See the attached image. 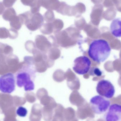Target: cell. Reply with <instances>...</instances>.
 Segmentation results:
<instances>
[{"instance_id":"7a4b0ae2","label":"cell","mask_w":121,"mask_h":121,"mask_svg":"<svg viewBox=\"0 0 121 121\" xmlns=\"http://www.w3.org/2000/svg\"><path fill=\"white\" fill-rule=\"evenodd\" d=\"M111 47L105 40L99 39L93 40L88 50L89 56L94 62L100 63L104 62L110 56Z\"/></svg>"},{"instance_id":"277c9868","label":"cell","mask_w":121,"mask_h":121,"mask_svg":"<svg viewBox=\"0 0 121 121\" xmlns=\"http://www.w3.org/2000/svg\"><path fill=\"white\" fill-rule=\"evenodd\" d=\"M15 89V79L14 75L8 73L0 77V91L5 94H11Z\"/></svg>"},{"instance_id":"6da1fadb","label":"cell","mask_w":121,"mask_h":121,"mask_svg":"<svg viewBox=\"0 0 121 121\" xmlns=\"http://www.w3.org/2000/svg\"><path fill=\"white\" fill-rule=\"evenodd\" d=\"M36 73V70L33 63H25L16 74L17 86L19 87H23L26 91L34 90Z\"/></svg>"},{"instance_id":"8992f818","label":"cell","mask_w":121,"mask_h":121,"mask_svg":"<svg viewBox=\"0 0 121 121\" xmlns=\"http://www.w3.org/2000/svg\"><path fill=\"white\" fill-rule=\"evenodd\" d=\"M91 65V62L87 57L81 56L76 58L74 60L73 69L77 74L83 75L89 71Z\"/></svg>"},{"instance_id":"52a82bcc","label":"cell","mask_w":121,"mask_h":121,"mask_svg":"<svg viewBox=\"0 0 121 121\" xmlns=\"http://www.w3.org/2000/svg\"><path fill=\"white\" fill-rule=\"evenodd\" d=\"M104 116L105 121H121V106L118 104L110 105Z\"/></svg>"},{"instance_id":"8fae6325","label":"cell","mask_w":121,"mask_h":121,"mask_svg":"<svg viewBox=\"0 0 121 121\" xmlns=\"http://www.w3.org/2000/svg\"><path fill=\"white\" fill-rule=\"evenodd\" d=\"M21 1L23 5L30 6L31 8L37 4L36 0H21Z\"/></svg>"},{"instance_id":"9c48e42d","label":"cell","mask_w":121,"mask_h":121,"mask_svg":"<svg viewBox=\"0 0 121 121\" xmlns=\"http://www.w3.org/2000/svg\"><path fill=\"white\" fill-rule=\"evenodd\" d=\"M16 13L13 8H8L4 12L3 17L6 20L11 21L15 16Z\"/></svg>"},{"instance_id":"ba28073f","label":"cell","mask_w":121,"mask_h":121,"mask_svg":"<svg viewBox=\"0 0 121 121\" xmlns=\"http://www.w3.org/2000/svg\"><path fill=\"white\" fill-rule=\"evenodd\" d=\"M121 19L120 18L114 19L110 25V30L112 35L117 38L121 36Z\"/></svg>"},{"instance_id":"5b68a950","label":"cell","mask_w":121,"mask_h":121,"mask_svg":"<svg viewBox=\"0 0 121 121\" xmlns=\"http://www.w3.org/2000/svg\"><path fill=\"white\" fill-rule=\"evenodd\" d=\"M96 91L99 95L107 99L112 98L115 93L114 86L110 81L106 80H101L98 82Z\"/></svg>"},{"instance_id":"4fadbf2b","label":"cell","mask_w":121,"mask_h":121,"mask_svg":"<svg viewBox=\"0 0 121 121\" xmlns=\"http://www.w3.org/2000/svg\"><path fill=\"white\" fill-rule=\"evenodd\" d=\"M5 10L4 5L2 2H0V15L3 13Z\"/></svg>"},{"instance_id":"7c38bea8","label":"cell","mask_w":121,"mask_h":121,"mask_svg":"<svg viewBox=\"0 0 121 121\" xmlns=\"http://www.w3.org/2000/svg\"><path fill=\"white\" fill-rule=\"evenodd\" d=\"M16 0H3V4L6 8H10L13 5Z\"/></svg>"},{"instance_id":"3957f363","label":"cell","mask_w":121,"mask_h":121,"mask_svg":"<svg viewBox=\"0 0 121 121\" xmlns=\"http://www.w3.org/2000/svg\"><path fill=\"white\" fill-rule=\"evenodd\" d=\"M90 105L93 112L97 114H102L107 111L111 105L108 99L100 95H97L90 99Z\"/></svg>"},{"instance_id":"30bf717a","label":"cell","mask_w":121,"mask_h":121,"mask_svg":"<svg viewBox=\"0 0 121 121\" xmlns=\"http://www.w3.org/2000/svg\"><path fill=\"white\" fill-rule=\"evenodd\" d=\"M27 109L21 106L18 107L16 110V114L18 116L21 117H25L27 114Z\"/></svg>"}]
</instances>
